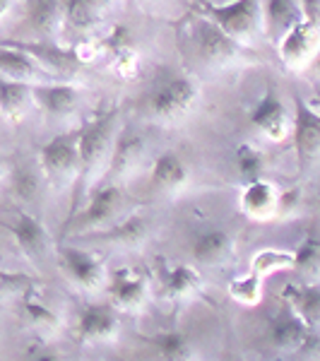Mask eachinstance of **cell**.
Returning <instances> with one entry per match:
<instances>
[{
    "label": "cell",
    "mask_w": 320,
    "mask_h": 361,
    "mask_svg": "<svg viewBox=\"0 0 320 361\" xmlns=\"http://www.w3.org/2000/svg\"><path fill=\"white\" fill-rule=\"evenodd\" d=\"M282 301L304 318L308 328H320V282L287 284L282 289Z\"/></svg>",
    "instance_id": "cb8c5ba5"
},
{
    "label": "cell",
    "mask_w": 320,
    "mask_h": 361,
    "mask_svg": "<svg viewBox=\"0 0 320 361\" xmlns=\"http://www.w3.org/2000/svg\"><path fill=\"white\" fill-rule=\"evenodd\" d=\"M308 333H311V328L287 301H282V306L277 308L275 316L267 323V342L277 352H299Z\"/></svg>",
    "instance_id": "4fadbf2b"
},
{
    "label": "cell",
    "mask_w": 320,
    "mask_h": 361,
    "mask_svg": "<svg viewBox=\"0 0 320 361\" xmlns=\"http://www.w3.org/2000/svg\"><path fill=\"white\" fill-rule=\"evenodd\" d=\"M236 241L231 231L222 226H207V229H197L190 238V255L197 265L205 267H219L229 263L234 258Z\"/></svg>",
    "instance_id": "7c38bea8"
},
{
    "label": "cell",
    "mask_w": 320,
    "mask_h": 361,
    "mask_svg": "<svg viewBox=\"0 0 320 361\" xmlns=\"http://www.w3.org/2000/svg\"><path fill=\"white\" fill-rule=\"evenodd\" d=\"M197 85L195 80L185 75H173V78L161 80L144 99L142 111L147 118L159 121V123H173L183 118L197 102Z\"/></svg>",
    "instance_id": "277c9868"
},
{
    "label": "cell",
    "mask_w": 320,
    "mask_h": 361,
    "mask_svg": "<svg viewBox=\"0 0 320 361\" xmlns=\"http://www.w3.org/2000/svg\"><path fill=\"white\" fill-rule=\"evenodd\" d=\"M34 284L37 279L25 275V272H10L0 267V301L15 299V296H25L29 292H34Z\"/></svg>",
    "instance_id": "e575fe53"
},
{
    "label": "cell",
    "mask_w": 320,
    "mask_h": 361,
    "mask_svg": "<svg viewBox=\"0 0 320 361\" xmlns=\"http://www.w3.org/2000/svg\"><path fill=\"white\" fill-rule=\"evenodd\" d=\"M8 10H10V0H0V20L8 15Z\"/></svg>",
    "instance_id": "74e56055"
},
{
    "label": "cell",
    "mask_w": 320,
    "mask_h": 361,
    "mask_svg": "<svg viewBox=\"0 0 320 361\" xmlns=\"http://www.w3.org/2000/svg\"><path fill=\"white\" fill-rule=\"evenodd\" d=\"M3 169H5V164H3V159H0V171H3Z\"/></svg>",
    "instance_id": "ab89813d"
},
{
    "label": "cell",
    "mask_w": 320,
    "mask_h": 361,
    "mask_svg": "<svg viewBox=\"0 0 320 361\" xmlns=\"http://www.w3.org/2000/svg\"><path fill=\"white\" fill-rule=\"evenodd\" d=\"M0 78L37 85V82H44V80L49 78V73L42 68V63H39L37 58H32L13 44L0 42Z\"/></svg>",
    "instance_id": "ac0fdd59"
},
{
    "label": "cell",
    "mask_w": 320,
    "mask_h": 361,
    "mask_svg": "<svg viewBox=\"0 0 320 361\" xmlns=\"http://www.w3.org/2000/svg\"><path fill=\"white\" fill-rule=\"evenodd\" d=\"M109 294L116 301V306L128 308V311H137L147 301L149 294L147 277L137 275V272L128 270V267H118L109 277Z\"/></svg>",
    "instance_id": "d6986e66"
},
{
    "label": "cell",
    "mask_w": 320,
    "mask_h": 361,
    "mask_svg": "<svg viewBox=\"0 0 320 361\" xmlns=\"http://www.w3.org/2000/svg\"><path fill=\"white\" fill-rule=\"evenodd\" d=\"M37 361H63L58 354H42V357H37Z\"/></svg>",
    "instance_id": "f35d334b"
},
{
    "label": "cell",
    "mask_w": 320,
    "mask_h": 361,
    "mask_svg": "<svg viewBox=\"0 0 320 361\" xmlns=\"http://www.w3.org/2000/svg\"><path fill=\"white\" fill-rule=\"evenodd\" d=\"M118 308L113 304H87L78 313L75 335L80 345H97L113 340L118 335Z\"/></svg>",
    "instance_id": "30bf717a"
},
{
    "label": "cell",
    "mask_w": 320,
    "mask_h": 361,
    "mask_svg": "<svg viewBox=\"0 0 320 361\" xmlns=\"http://www.w3.org/2000/svg\"><path fill=\"white\" fill-rule=\"evenodd\" d=\"M44 171L39 164H34V161L29 159H22L17 161L15 166L8 169V188L10 193L15 195V200L25 202H37L39 197H42V190H44Z\"/></svg>",
    "instance_id": "7402d4cb"
},
{
    "label": "cell",
    "mask_w": 320,
    "mask_h": 361,
    "mask_svg": "<svg viewBox=\"0 0 320 361\" xmlns=\"http://www.w3.org/2000/svg\"><path fill=\"white\" fill-rule=\"evenodd\" d=\"M229 296L241 306H258L263 299V277L248 270L229 282Z\"/></svg>",
    "instance_id": "836d02e7"
},
{
    "label": "cell",
    "mask_w": 320,
    "mask_h": 361,
    "mask_svg": "<svg viewBox=\"0 0 320 361\" xmlns=\"http://www.w3.org/2000/svg\"><path fill=\"white\" fill-rule=\"evenodd\" d=\"M39 166L56 188L73 185L80 173V128L54 135L39 147Z\"/></svg>",
    "instance_id": "5b68a950"
},
{
    "label": "cell",
    "mask_w": 320,
    "mask_h": 361,
    "mask_svg": "<svg viewBox=\"0 0 320 361\" xmlns=\"http://www.w3.org/2000/svg\"><path fill=\"white\" fill-rule=\"evenodd\" d=\"M304 20L299 0H263V25L275 44L282 42Z\"/></svg>",
    "instance_id": "44dd1931"
},
{
    "label": "cell",
    "mask_w": 320,
    "mask_h": 361,
    "mask_svg": "<svg viewBox=\"0 0 320 361\" xmlns=\"http://www.w3.org/2000/svg\"><path fill=\"white\" fill-rule=\"evenodd\" d=\"M190 44H193L195 58L205 66H226L243 56V44L234 42L229 34H224L212 20L200 13L190 25Z\"/></svg>",
    "instance_id": "8992f818"
},
{
    "label": "cell",
    "mask_w": 320,
    "mask_h": 361,
    "mask_svg": "<svg viewBox=\"0 0 320 361\" xmlns=\"http://www.w3.org/2000/svg\"><path fill=\"white\" fill-rule=\"evenodd\" d=\"M202 279L193 265H173L166 270L164 277V294L168 299H183L200 289Z\"/></svg>",
    "instance_id": "4dcf8cb0"
},
{
    "label": "cell",
    "mask_w": 320,
    "mask_h": 361,
    "mask_svg": "<svg viewBox=\"0 0 320 361\" xmlns=\"http://www.w3.org/2000/svg\"><path fill=\"white\" fill-rule=\"evenodd\" d=\"M277 200H279V190L265 178L253 180V183H246L241 190V209L253 219L275 217Z\"/></svg>",
    "instance_id": "d4e9b609"
},
{
    "label": "cell",
    "mask_w": 320,
    "mask_h": 361,
    "mask_svg": "<svg viewBox=\"0 0 320 361\" xmlns=\"http://www.w3.org/2000/svg\"><path fill=\"white\" fill-rule=\"evenodd\" d=\"M0 260H3V248H0Z\"/></svg>",
    "instance_id": "60d3db41"
},
{
    "label": "cell",
    "mask_w": 320,
    "mask_h": 361,
    "mask_svg": "<svg viewBox=\"0 0 320 361\" xmlns=\"http://www.w3.org/2000/svg\"><path fill=\"white\" fill-rule=\"evenodd\" d=\"M22 316L25 323L34 330L39 337H56L63 330V320L61 316L44 304V301L34 299L32 292L22 296Z\"/></svg>",
    "instance_id": "83f0119b"
},
{
    "label": "cell",
    "mask_w": 320,
    "mask_h": 361,
    "mask_svg": "<svg viewBox=\"0 0 320 361\" xmlns=\"http://www.w3.org/2000/svg\"><path fill=\"white\" fill-rule=\"evenodd\" d=\"M147 236H149L147 217L133 212V214H128V217H121L118 222L106 226V229L80 236V238H82V241H90V243H99V246H109V248L137 250V248H142V243L147 241Z\"/></svg>",
    "instance_id": "8fae6325"
},
{
    "label": "cell",
    "mask_w": 320,
    "mask_h": 361,
    "mask_svg": "<svg viewBox=\"0 0 320 361\" xmlns=\"http://www.w3.org/2000/svg\"><path fill=\"white\" fill-rule=\"evenodd\" d=\"M5 229L13 234L17 248L25 255L32 265L44 267L46 260L54 253V243H51V234L44 226L37 214L27 212L25 207H17L10 212V217L3 222Z\"/></svg>",
    "instance_id": "52a82bcc"
},
{
    "label": "cell",
    "mask_w": 320,
    "mask_h": 361,
    "mask_svg": "<svg viewBox=\"0 0 320 361\" xmlns=\"http://www.w3.org/2000/svg\"><path fill=\"white\" fill-rule=\"evenodd\" d=\"M144 157V137L135 130H118L116 137L111 161H109V180L118 183L121 178H128L140 166Z\"/></svg>",
    "instance_id": "2e32d148"
},
{
    "label": "cell",
    "mask_w": 320,
    "mask_h": 361,
    "mask_svg": "<svg viewBox=\"0 0 320 361\" xmlns=\"http://www.w3.org/2000/svg\"><path fill=\"white\" fill-rule=\"evenodd\" d=\"M147 345L152 349L156 361H197L195 345L181 330H164L147 337Z\"/></svg>",
    "instance_id": "484cf974"
},
{
    "label": "cell",
    "mask_w": 320,
    "mask_h": 361,
    "mask_svg": "<svg viewBox=\"0 0 320 361\" xmlns=\"http://www.w3.org/2000/svg\"><path fill=\"white\" fill-rule=\"evenodd\" d=\"M200 15L229 34L238 44H251L265 29L263 25V0H234L226 5H214L200 0Z\"/></svg>",
    "instance_id": "3957f363"
},
{
    "label": "cell",
    "mask_w": 320,
    "mask_h": 361,
    "mask_svg": "<svg viewBox=\"0 0 320 361\" xmlns=\"http://www.w3.org/2000/svg\"><path fill=\"white\" fill-rule=\"evenodd\" d=\"M152 185L159 193H176L188 185V164L176 152H161L152 164Z\"/></svg>",
    "instance_id": "603a6c76"
},
{
    "label": "cell",
    "mask_w": 320,
    "mask_h": 361,
    "mask_svg": "<svg viewBox=\"0 0 320 361\" xmlns=\"http://www.w3.org/2000/svg\"><path fill=\"white\" fill-rule=\"evenodd\" d=\"M123 207H125V195L118 183H113V180L99 183L97 188L87 195L82 207L70 219H66L63 234H73L75 238H80V236L106 229V226L118 222Z\"/></svg>",
    "instance_id": "7a4b0ae2"
},
{
    "label": "cell",
    "mask_w": 320,
    "mask_h": 361,
    "mask_svg": "<svg viewBox=\"0 0 320 361\" xmlns=\"http://www.w3.org/2000/svg\"><path fill=\"white\" fill-rule=\"evenodd\" d=\"M277 46H279V58H282L284 66L304 68L320 51V27L301 20Z\"/></svg>",
    "instance_id": "9a60e30c"
},
{
    "label": "cell",
    "mask_w": 320,
    "mask_h": 361,
    "mask_svg": "<svg viewBox=\"0 0 320 361\" xmlns=\"http://www.w3.org/2000/svg\"><path fill=\"white\" fill-rule=\"evenodd\" d=\"M111 0H63L66 22L75 29H90L101 20Z\"/></svg>",
    "instance_id": "f546056e"
},
{
    "label": "cell",
    "mask_w": 320,
    "mask_h": 361,
    "mask_svg": "<svg viewBox=\"0 0 320 361\" xmlns=\"http://www.w3.org/2000/svg\"><path fill=\"white\" fill-rule=\"evenodd\" d=\"M66 22L63 0H27L25 29L32 37H54Z\"/></svg>",
    "instance_id": "ffe728a7"
},
{
    "label": "cell",
    "mask_w": 320,
    "mask_h": 361,
    "mask_svg": "<svg viewBox=\"0 0 320 361\" xmlns=\"http://www.w3.org/2000/svg\"><path fill=\"white\" fill-rule=\"evenodd\" d=\"M296 354L306 361H320V328H311V333H308Z\"/></svg>",
    "instance_id": "d590c367"
},
{
    "label": "cell",
    "mask_w": 320,
    "mask_h": 361,
    "mask_svg": "<svg viewBox=\"0 0 320 361\" xmlns=\"http://www.w3.org/2000/svg\"><path fill=\"white\" fill-rule=\"evenodd\" d=\"M299 8L306 22L320 27V0H299Z\"/></svg>",
    "instance_id": "8d00e7d4"
},
{
    "label": "cell",
    "mask_w": 320,
    "mask_h": 361,
    "mask_svg": "<svg viewBox=\"0 0 320 361\" xmlns=\"http://www.w3.org/2000/svg\"><path fill=\"white\" fill-rule=\"evenodd\" d=\"M248 121H251V126L258 128L265 137L275 140V142L292 135V116H289L277 90H267L265 94L260 97V102L253 106L251 118Z\"/></svg>",
    "instance_id": "5bb4252c"
},
{
    "label": "cell",
    "mask_w": 320,
    "mask_h": 361,
    "mask_svg": "<svg viewBox=\"0 0 320 361\" xmlns=\"http://www.w3.org/2000/svg\"><path fill=\"white\" fill-rule=\"evenodd\" d=\"M292 137L299 169L306 171L320 161V111L311 109L301 97L294 99Z\"/></svg>",
    "instance_id": "9c48e42d"
},
{
    "label": "cell",
    "mask_w": 320,
    "mask_h": 361,
    "mask_svg": "<svg viewBox=\"0 0 320 361\" xmlns=\"http://www.w3.org/2000/svg\"><path fill=\"white\" fill-rule=\"evenodd\" d=\"M118 118L121 106H113L99 111L94 118H90L85 126H80V173L73 183V202H70L68 219L82 207L87 195L99 185L104 171H109V161L116 137H118Z\"/></svg>",
    "instance_id": "6da1fadb"
},
{
    "label": "cell",
    "mask_w": 320,
    "mask_h": 361,
    "mask_svg": "<svg viewBox=\"0 0 320 361\" xmlns=\"http://www.w3.org/2000/svg\"><path fill=\"white\" fill-rule=\"evenodd\" d=\"M34 104L54 118H66L78 109L80 87L70 82H37L34 85Z\"/></svg>",
    "instance_id": "e0dca14e"
},
{
    "label": "cell",
    "mask_w": 320,
    "mask_h": 361,
    "mask_svg": "<svg viewBox=\"0 0 320 361\" xmlns=\"http://www.w3.org/2000/svg\"><path fill=\"white\" fill-rule=\"evenodd\" d=\"M294 270L304 282H320V229L311 226L294 250Z\"/></svg>",
    "instance_id": "f1b7e54d"
},
{
    "label": "cell",
    "mask_w": 320,
    "mask_h": 361,
    "mask_svg": "<svg viewBox=\"0 0 320 361\" xmlns=\"http://www.w3.org/2000/svg\"><path fill=\"white\" fill-rule=\"evenodd\" d=\"M294 270V250H282V248H263L253 255L251 260V272L260 277H267L277 270Z\"/></svg>",
    "instance_id": "d6a6232c"
},
{
    "label": "cell",
    "mask_w": 320,
    "mask_h": 361,
    "mask_svg": "<svg viewBox=\"0 0 320 361\" xmlns=\"http://www.w3.org/2000/svg\"><path fill=\"white\" fill-rule=\"evenodd\" d=\"M236 169H238V176H241L243 185L253 183V180H260L267 169V157L263 149H258L255 145L241 142L236 147Z\"/></svg>",
    "instance_id": "1f68e13d"
},
{
    "label": "cell",
    "mask_w": 320,
    "mask_h": 361,
    "mask_svg": "<svg viewBox=\"0 0 320 361\" xmlns=\"http://www.w3.org/2000/svg\"><path fill=\"white\" fill-rule=\"evenodd\" d=\"M56 258L63 275L73 284L82 287L85 292H94V289H101L106 284V267L92 250L80 248L75 243H63V246L56 248Z\"/></svg>",
    "instance_id": "ba28073f"
},
{
    "label": "cell",
    "mask_w": 320,
    "mask_h": 361,
    "mask_svg": "<svg viewBox=\"0 0 320 361\" xmlns=\"http://www.w3.org/2000/svg\"><path fill=\"white\" fill-rule=\"evenodd\" d=\"M34 104V85L20 80L0 78V116L20 121Z\"/></svg>",
    "instance_id": "4316f807"
}]
</instances>
